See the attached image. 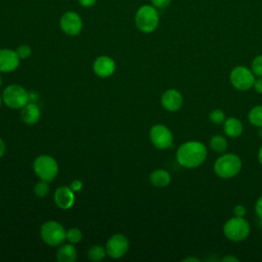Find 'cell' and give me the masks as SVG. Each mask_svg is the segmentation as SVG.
<instances>
[{"label":"cell","instance_id":"4316f807","mask_svg":"<svg viewBox=\"0 0 262 262\" xmlns=\"http://www.w3.org/2000/svg\"><path fill=\"white\" fill-rule=\"evenodd\" d=\"M16 53H17V55L19 56L20 59H26V58H28L31 55L32 49H31V47L29 45L24 44V45H20V46L17 47Z\"/></svg>","mask_w":262,"mask_h":262},{"label":"cell","instance_id":"ba28073f","mask_svg":"<svg viewBox=\"0 0 262 262\" xmlns=\"http://www.w3.org/2000/svg\"><path fill=\"white\" fill-rule=\"evenodd\" d=\"M229 80L235 89L239 91H247L254 86L255 75L248 68L244 66H237L231 70L229 74Z\"/></svg>","mask_w":262,"mask_h":262},{"label":"cell","instance_id":"83f0119b","mask_svg":"<svg viewBox=\"0 0 262 262\" xmlns=\"http://www.w3.org/2000/svg\"><path fill=\"white\" fill-rule=\"evenodd\" d=\"M151 5L157 9H164L168 7L171 3V0H150Z\"/></svg>","mask_w":262,"mask_h":262},{"label":"cell","instance_id":"30bf717a","mask_svg":"<svg viewBox=\"0 0 262 262\" xmlns=\"http://www.w3.org/2000/svg\"><path fill=\"white\" fill-rule=\"evenodd\" d=\"M106 254L114 258L119 259L125 256L129 250V242L127 237L122 233H116L112 235L105 245Z\"/></svg>","mask_w":262,"mask_h":262},{"label":"cell","instance_id":"52a82bcc","mask_svg":"<svg viewBox=\"0 0 262 262\" xmlns=\"http://www.w3.org/2000/svg\"><path fill=\"white\" fill-rule=\"evenodd\" d=\"M33 169L35 174L41 179L47 182L53 180L58 173L57 162L48 155H41L37 157L33 163Z\"/></svg>","mask_w":262,"mask_h":262},{"label":"cell","instance_id":"74e56055","mask_svg":"<svg viewBox=\"0 0 262 262\" xmlns=\"http://www.w3.org/2000/svg\"><path fill=\"white\" fill-rule=\"evenodd\" d=\"M2 102H3V100H2V95L0 94V108H1V105H2Z\"/></svg>","mask_w":262,"mask_h":262},{"label":"cell","instance_id":"e575fe53","mask_svg":"<svg viewBox=\"0 0 262 262\" xmlns=\"http://www.w3.org/2000/svg\"><path fill=\"white\" fill-rule=\"evenodd\" d=\"M5 149H6L5 142L3 141L2 138H0V158L3 157V155H4V152H5Z\"/></svg>","mask_w":262,"mask_h":262},{"label":"cell","instance_id":"5b68a950","mask_svg":"<svg viewBox=\"0 0 262 262\" xmlns=\"http://www.w3.org/2000/svg\"><path fill=\"white\" fill-rule=\"evenodd\" d=\"M67 230L57 221L49 220L42 224L40 228V235L42 241L50 247L60 246L66 238Z\"/></svg>","mask_w":262,"mask_h":262},{"label":"cell","instance_id":"1f68e13d","mask_svg":"<svg viewBox=\"0 0 262 262\" xmlns=\"http://www.w3.org/2000/svg\"><path fill=\"white\" fill-rule=\"evenodd\" d=\"M255 90L258 92V93H261L262 94V77H259V79L255 80V83H254V86Z\"/></svg>","mask_w":262,"mask_h":262},{"label":"cell","instance_id":"484cf974","mask_svg":"<svg viewBox=\"0 0 262 262\" xmlns=\"http://www.w3.org/2000/svg\"><path fill=\"white\" fill-rule=\"evenodd\" d=\"M252 72L258 77H262V54L254 57L252 61Z\"/></svg>","mask_w":262,"mask_h":262},{"label":"cell","instance_id":"7402d4cb","mask_svg":"<svg viewBox=\"0 0 262 262\" xmlns=\"http://www.w3.org/2000/svg\"><path fill=\"white\" fill-rule=\"evenodd\" d=\"M249 121L253 126L262 128V105H256L249 112Z\"/></svg>","mask_w":262,"mask_h":262},{"label":"cell","instance_id":"6da1fadb","mask_svg":"<svg viewBox=\"0 0 262 262\" xmlns=\"http://www.w3.org/2000/svg\"><path fill=\"white\" fill-rule=\"evenodd\" d=\"M207 147L200 141H186L182 143L176 151L178 164L187 169L201 166L207 158Z\"/></svg>","mask_w":262,"mask_h":262},{"label":"cell","instance_id":"9c48e42d","mask_svg":"<svg viewBox=\"0 0 262 262\" xmlns=\"http://www.w3.org/2000/svg\"><path fill=\"white\" fill-rule=\"evenodd\" d=\"M149 139L154 146L159 149H167L173 144L172 132L163 124H156L150 128Z\"/></svg>","mask_w":262,"mask_h":262},{"label":"cell","instance_id":"277c9868","mask_svg":"<svg viewBox=\"0 0 262 262\" xmlns=\"http://www.w3.org/2000/svg\"><path fill=\"white\" fill-rule=\"evenodd\" d=\"M250 224L244 217H232L223 225L225 237L231 242L238 243L246 239L250 234Z\"/></svg>","mask_w":262,"mask_h":262},{"label":"cell","instance_id":"d590c367","mask_svg":"<svg viewBox=\"0 0 262 262\" xmlns=\"http://www.w3.org/2000/svg\"><path fill=\"white\" fill-rule=\"evenodd\" d=\"M182 262H200V259L196 257H187V258H184Z\"/></svg>","mask_w":262,"mask_h":262},{"label":"cell","instance_id":"d6a6232c","mask_svg":"<svg viewBox=\"0 0 262 262\" xmlns=\"http://www.w3.org/2000/svg\"><path fill=\"white\" fill-rule=\"evenodd\" d=\"M222 262H238L239 259L233 255H226L221 259Z\"/></svg>","mask_w":262,"mask_h":262},{"label":"cell","instance_id":"8992f818","mask_svg":"<svg viewBox=\"0 0 262 262\" xmlns=\"http://www.w3.org/2000/svg\"><path fill=\"white\" fill-rule=\"evenodd\" d=\"M2 100L9 108L19 110L30 101L29 92L23 86L12 84L3 90Z\"/></svg>","mask_w":262,"mask_h":262},{"label":"cell","instance_id":"cb8c5ba5","mask_svg":"<svg viewBox=\"0 0 262 262\" xmlns=\"http://www.w3.org/2000/svg\"><path fill=\"white\" fill-rule=\"evenodd\" d=\"M34 192L38 198H45L49 192V184L45 180H41L37 182L34 186Z\"/></svg>","mask_w":262,"mask_h":262},{"label":"cell","instance_id":"9a60e30c","mask_svg":"<svg viewBox=\"0 0 262 262\" xmlns=\"http://www.w3.org/2000/svg\"><path fill=\"white\" fill-rule=\"evenodd\" d=\"M75 191L70 186H60L54 192V202L58 208L68 210L75 203Z\"/></svg>","mask_w":262,"mask_h":262},{"label":"cell","instance_id":"836d02e7","mask_svg":"<svg viewBox=\"0 0 262 262\" xmlns=\"http://www.w3.org/2000/svg\"><path fill=\"white\" fill-rule=\"evenodd\" d=\"M78 1L84 7H90V6L94 5L96 2V0H78Z\"/></svg>","mask_w":262,"mask_h":262},{"label":"cell","instance_id":"2e32d148","mask_svg":"<svg viewBox=\"0 0 262 262\" xmlns=\"http://www.w3.org/2000/svg\"><path fill=\"white\" fill-rule=\"evenodd\" d=\"M41 117V112L39 106L35 102L29 101L20 112V118L24 123L27 125H34L36 124Z\"/></svg>","mask_w":262,"mask_h":262},{"label":"cell","instance_id":"ac0fdd59","mask_svg":"<svg viewBox=\"0 0 262 262\" xmlns=\"http://www.w3.org/2000/svg\"><path fill=\"white\" fill-rule=\"evenodd\" d=\"M56 259L59 262H74L77 259V250L74 244L61 245L56 252Z\"/></svg>","mask_w":262,"mask_h":262},{"label":"cell","instance_id":"7a4b0ae2","mask_svg":"<svg viewBox=\"0 0 262 262\" xmlns=\"http://www.w3.org/2000/svg\"><path fill=\"white\" fill-rule=\"evenodd\" d=\"M215 174L223 179L236 176L242 169V160L235 154H223L214 163Z\"/></svg>","mask_w":262,"mask_h":262},{"label":"cell","instance_id":"4fadbf2b","mask_svg":"<svg viewBox=\"0 0 262 262\" xmlns=\"http://www.w3.org/2000/svg\"><path fill=\"white\" fill-rule=\"evenodd\" d=\"M182 94L176 89H167L161 97L162 106L168 112H176L182 106Z\"/></svg>","mask_w":262,"mask_h":262},{"label":"cell","instance_id":"d4e9b609","mask_svg":"<svg viewBox=\"0 0 262 262\" xmlns=\"http://www.w3.org/2000/svg\"><path fill=\"white\" fill-rule=\"evenodd\" d=\"M209 120L211 121V123H213L215 125H221L226 120L225 119V114L222 110H219V108L213 110L209 114Z\"/></svg>","mask_w":262,"mask_h":262},{"label":"cell","instance_id":"f546056e","mask_svg":"<svg viewBox=\"0 0 262 262\" xmlns=\"http://www.w3.org/2000/svg\"><path fill=\"white\" fill-rule=\"evenodd\" d=\"M255 212L260 220H262V195L258 198L255 204Z\"/></svg>","mask_w":262,"mask_h":262},{"label":"cell","instance_id":"4dcf8cb0","mask_svg":"<svg viewBox=\"0 0 262 262\" xmlns=\"http://www.w3.org/2000/svg\"><path fill=\"white\" fill-rule=\"evenodd\" d=\"M70 187L76 192V191H80L82 188H83V182L79 179H75L72 181Z\"/></svg>","mask_w":262,"mask_h":262},{"label":"cell","instance_id":"ffe728a7","mask_svg":"<svg viewBox=\"0 0 262 262\" xmlns=\"http://www.w3.org/2000/svg\"><path fill=\"white\" fill-rule=\"evenodd\" d=\"M210 147L216 152H224L227 148V140L221 135H214L210 139Z\"/></svg>","mask_w":262,"mask_h":262},{"label":"cell","instance_id":"d6986e66","mask_svg":"<svg viewBox=\"0 0 262 262\" xmlns=\"http://www.w3.org/2000/svg\"><path fill=\"white\" fill-rule=\"evenodd\" d=\"M149 181L157 187H165L171 182V175L167 170L156 169L149 174Z\"/></svg>","mask_w":262,"mask_h":262},{"label":"cell","instance_id":"8fae6325","mask_svg":"<svg viewBox=\"0 0 262 262\" xmlns=\"http://www.w3.org/2000/svg\"><path fill=\"white\" fill-rule=\"evenodd\" d=\"M60 29L63 33L69 36H77L80 34L83 23L81 16L75 11H67L64 12L59 20Z\"/></svg>","mask_w":262,"mask_h":262},{"label":"cell","instance_id":"5bb4252c","mask_svg":"<svg viewBox=\"0 0 262 262\" xmlns=\"http://www.w3.org/2000/svg\"><path fill=\"white\" fill-rule=\"evenodd\" d=\"M116 70L115 60L107 55L98 56L93 62V71L100 78H107L114 74Z\"/></svg>","mask_w":262,"mask_h":262},{"label":"cell","instance_id":"8d00e7d4","mask_svg":"<svg viewBox=\"0 0 262 262\" xmlns=\"http://www.w3.org/2000/svg\"><path fill=\"white\" fill-rule=\"evenodd\" d=\"M258 160H259V163H260V165L262 166V145L260 146V148H259V151H258Z\"/></svg>","mask_w":262,"mask_h":262},{"label":"cell","instance_id":"e0dca14e","mask_svg":"<svg viewBox=\"0 0 262 262\" xmlns=\"http://www.w3.org/2000/svg\"><path fill=\"white\" fill-rule=\"evenodd\" d=\"M243 129L244 128H243L242 122L234 117H230L226 119L223 123L224 133L230 138H236L241 136L243 133Z\"/></svg>","mask_w":262,"mask_h":262},{"label":"cell","instance_id":"603a6c76","mask_svg":"<svg viewBox=\"0 0 262 262\" xmlns=\"http://www.w3.org/2000/svg\"><path fill=\"white\" fill-rule=\"evenodd\" d=\"M66 238L69 243L71 244H78L82 241L83 238V233L82 231L77 228V227H72L70 229L67 230V234H66Z\"/></svg>","mask_w":262,"mask_h":262},{"label":"cell","instance_id":"f35d334b","mask_svg":"<svg viewBox=\"0 0 262 262\" xmlns=\"http://www.w3.org/2000/svg\"><path fill=\"white\" fill-rule=\"evenodd\" d=\"M2 86V79H1V77H0V87Z\"/></svg>","mask_w":262,"mask_h":262},{"label":"cell","instance_id":"7c38bea8","mask_svg":"<svg viewBox=\"0 0 262 262\" xmlns=\"http://www.w3.org/2000/svg\"><path fill=\"white\" fill-rule=\"evenodd\" d=\"M19 56L17 55L16 51L2 48L0 49V72L2 73H9L13 72L17 69L19 64Z\"/></svg>","mask_w":262,"mask_h":262},{"label":"cell","instance_id":"44dd1931","mask_svg":"<svg viewBox=\"0 0 262 262\" xmlns=\"http://www.w3.org/2000/svg\"><path fill=\"white\" fill-rule=\"evenodd\" d=\"M106 250L105 248L99 246V245H95L89 248L88 250V258L91 261L97 262V261H101L102 259H104V257L106 256Z\"/></svg>","mask_w":262,"mask_h":262},{"label":"cell","instance_id":"f1b7e54d","mask_svg":"<svg viewBox=\"0 0 262 262\" xmlns=\"http://www.w3.org/2000/svg\"><path fill=\"white\" fill-rule=\"evenodd\" d=\"M246 213H247V209L244 205H236L233 208V214L236 217H244L246 215Z\"/></svg>","mask_w":262,"mask_h":262},{"label":"cell","instance_id":"3957f363","mask_svg":"<svg viewBox=\"0 0 262 262\" xmlns=\"http://www.w3.org/2000/svg\"><path fill=\"white\" fill-rule=\"evenodd\" d=\"M160 23L158 9L152 5H142L135 14V25L137 29L145 34L156 31Z\"/></svg>","mask_w":262,"mask_h":262}]
</instances>
